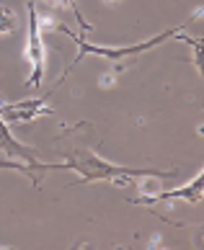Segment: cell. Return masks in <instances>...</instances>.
I'll return each instance as SVG.
<instances>
[{
	"label": "cell",
	"instance_id": "2",
	"mask_svg": "<svg viewBox=\"0 0 204 250\" xmlns=\"http://www.w3.org/2000/svg\"><path fill=\"white\" fill-rule=\"evenodd\" d=\"M16 29V13L11 11V8L0 5V36L11 34Z\"/></svg>",
	"mask_w": 204,
	"mask_h": 250
},
{
	"label": "cell",
	"instance_id": "3",
	"mask_svg": "<svg viewBox=\"0 0 204 250\" xmlns=\"http://www.w3.org/2000/svg\"><path fill=\"white\" fill-rule=\"evenodd\" d=\"M101 85H104V88L114 85V75H101Z\"/></svg>",
	"mask_w": 204,
	"mask_h": 250
},
{
	"label": "cell",
	"instance_id": "1",
	"mask_svg": "<svg viewBox=\"0 0 204 250\" xmlns=\"http://www.w3.org/2000/svg\"><path fill=\"white\" fill-rule=\"evenodd\" d=\"M26 62L31 64V75H29V85L36 88L39 80L44 78V42H42V31H39V18H36L34 8H31V23H29V42L23 49Z\"/></svg>",
	"mask_w": 204,
	"mask_h": 250
}]
</instances>
